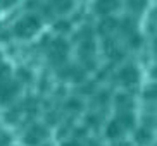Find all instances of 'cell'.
Here are the masks:
<instances>
[{
	"mask_svg": "<svg viewBox=\"0 0 157 146\" xmlns=\"http://www.w3.org/2000/svg\"><path fill=\"white\" fill-rule=\"evenodd\" d=\"M40 29V21L33 16H28V17L21 19L17 24H16V35L19 38H29L33 36L35 33Z\"/></svg>",
	"mask_w": 157,
	"mask_h": 146,
	"instance_id": "obj_1",
	"label": "cell"
},
{
	"mask_svg": "<svg viewBox=\"0 0 157 146\" xmlns=\"http://www.w3.org/2000/svg\"><path fill=\"white\" fill-rule=\"evenodd\" d=\"M16 93H17V84L16 82H12V81L0 82V105L10 101L16 96Z\"/></svg>",
	"mask_w": 157,
	"mask_h": 146,
	"instance_id": "obj_2",
	"label": "cell"
},
{
	"mask_svg": "<svg viewBox=\"0 0 157 146\" xmlns=\"http://www.w3.org/2000/svg\"><path fill=\"white\" fill-rule=\"evenodd\" d=\"M119 79H121V82H124V84H133V82H136V79H138V72H136L135 67H124L119 72Z\"/></svg>",
	"mask_w": 157,
	"mask_h": 146,
	"instance_id": "obj_3",
	"label": "cell"
},
{
	"mask_svg": "<svg viewBox=\"0 0 157 146\" xmlns=\"http://www.w3.org/2000/svg\"><path fill=\"white\" fill-rule=\"evenodd\" d=\"M67 53V45H66V41L62 40H57L54 41V46H52V57L56 60H62Z\"/></svg>",
	"mask_w": 157,
	"mask_h": 146,
	"instance_id": "obj_4",
	"label": "cell"
},
{
	"mask_svg": "<svg viewBox=\"0 0 157 146\" xmlns=\"http://www.w3.org/2000/svg\"><path fill=\"white\" fill-rule=\"evenodd\" d=\"M45 137V131H43L42 127H35L31 129V133L26 136V143H29V144H36V143H40Z\"/></svg>",
	"mask_w": 157,
	"mask_h": 146,
	"instance_id": "obj_5",
	"label": "cell"
},
{
	"mask_svg": "<svg viewBox=\"0 0 157 146\" xmlns=\"http://www.w3.org/2000/svg\"><path fill=\"white\" fill-rule=\"evenodd\" d=\"M119 124H117V120H114V122L109 124V127H107V136L109 137H117L119 136Z\"/></svg>",
	"mask_w": 157,
	"mask_h": 146,
	"instance_id": "obj_6",
	"label": "cell"
},
{
	"mask_svg": "<svg viewBox=\"0 0 157 146\" xmlns=\"http://www.w3.org/2000/svg\"><path fill=\"white\" fill-rule=\"evenodd\" d=\"M116 5H117L116 2H97V10L98 12H109Z\"/></svg>",
	"mask_w": 157,
	"mask_h": 146,
	"instance_id": "obj_7",
	"label": "cell"
},
{
	"mask_svg": "<svg viewBox=\"0 0 157 146\" xmlns=\"http://www.w3.org/2000/svg\"><path fill=\"white\" fill-rule=\"evenodd\" d=\"M9 76H10V67L5 64H0V81L2 82L9 81Z\"/></svg>",
	"mask_w": 157,
	"mask_h": 146,
	"instance_id": "obj_8",
	"label": "cell"
},
{
	"mask_svg": "<svg viewBox=\"0 0 157 146\" xmlns=\"http://www.w3.org/2000/svg\"><path fill=\"white\" fill-rule=\"evenodd\" d=\"M119 122H121V124H124L126 127H131V126H133V117H131L129 114H124V115H121Z\"/></svg>",
	"mask_w": 157,
	"mask_h": 146,
	"instance_id": "obj_9",
	"label": "cell"
},
{
	"mask_svg": "<svg viewBox=\"0 0 157 146\" xmlns=\"http://www.w3.org/2000/svg\"><path fill=\"white\" fill-rule=\"evenodd\" d=\"M57 7H60L59 10H67V7H71V2H57Z\"/></svg>",
	"mask_w": 157,
	"mask_h": 146,
	"instance_id": "obj_10",
	"label": "cell"
},
{
	"mask_svg": "<svg viewBox=\"0 0 157 146\" xmlns=\"http://www.w3.org/2000/svg\"><path fill=\"white\" fill-rule=\"evenodd\" d=\"M140 133H142V134H138V136H136V137H138V141H143V139L147 141V139H148V134H147V131H140Z\"/></svg>",
	"mask_w": 157,
	"mask_h": 146,
	"instance_id": "obj_11",
	"label": "cell"
},
{
	"mask_svg": "<svg viewBox=\"0 0 157 146\" xmlns=\"http://www.w3.org/2000/svg\"><path fill=\"white\" fill-rule=\"evenodd\" d=\"M143 5H145L143 2H129V7H136L135 10H138L140 7H143Z\"/></svg>",
	"mask_w": 157,
	"mask_h": 146,
	"instance_id": "obj_12",
	"label": "cell"
},
{
	"mask_svg": "<svg viewBox=\"0 0 157 146\" xmlns=\"http://www.w3.org/2000/svg\"><path fill=\"white\" fill-rule=\"evenodd\" d=\"M62 146H79L78 143H66V144H62Z\"/></svg>",
	"mask_w": 157,
	"mask_h": 146,
	"instance_id": "obj_13",
	"label": "cell"
},
{
	"mask_svg": "<svg viewBox=\"0 0 157 146\" xmlns=\"http://www.w3.org/2000/svg\"><path fill=\"white\" fill-rule=\"evenodd\" d=\"M0 137H2V134H0Z\"/></svg>",
	"mask_w": 157,
	"mask_h": 146,
	"instance_id": "obj_14",
	"label": "cell"
}]
</instances>
